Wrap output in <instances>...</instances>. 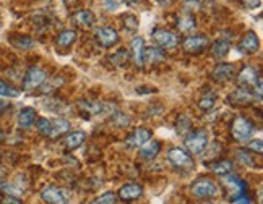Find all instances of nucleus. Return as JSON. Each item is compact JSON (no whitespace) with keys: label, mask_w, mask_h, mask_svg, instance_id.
Wrapping results in <instances>:
<instances>
[{"label":"nucleus","mask_w":263,"mask_h":204,"mask_svg":"<svg viewBox=\"0 0 263 204\" xmlns=\"http://www.w3.org/2000/svg\"><path fill=\"white\" fill-rule=\"evenodd\" d=\"M255 133V124L246 115H237L231 124V136L237 142H246Z\"/></svg>","instance_id":"f257e3e1"},{"label":"nucleus","mask_w":263,"mask_h":204,"mask_svg":"<svg viewBox=\"0 0 263 204\" xmlns=\"http://www.w3.org/2000/svg\"><path fill=\"white\" fill-rule=\"evenodd\" d=\"M237 83L242 88H247L252 91L257 89V96L261 97V75L255 67L246 65L242 68L240 73L237 75Z\"/></svg>","instance_id":"f03ea898"},{"label":"nucleus","mask_w":263,"mask_h":204,"mask_svg":"<svg viewBox=\"0 0 263 204\" xmlns=\"http://www.w3.org/2000/svg\"><path fill=\"white\" fill-rule=\"evenodd\" d=\"M190 193L194 195L195 198L198 199H213L219 195V187L216 183L208 178V177H203V178H198L192 183L190 187Z\"/></svg>","instance_id":"7ed1b4c3"},{"label":"nucleus","mask_w":263,"mask_h":204,"mask_svg":"<svg viewBox=\"0 0 263 204\" xmlns=\"http://www.w3.org/2000/svg\"><path fill=\"white\" fill-rule=\"evenodd\" d=\"M167 160L173 167L184 172H192L195 169V162L192 159L190 152L182 148H171L167 151Z\"/></svg>","instance_id":"20e7f679"},{"label":"nucleus","mask_w":263,"mask_h":204,"mask_svg":"<svg viewBox=\"0 0 263 204\" xmlns=\"http://www.w3.org/2000/svg\"><path fill=\"white\" fill-rule=\"evenodd\" d=\"M151 37H153L156 47L163 49V50L176 49L180 44V36L177 33L169 31V29H164V28H156L155 31L151 33Z\"/></svg>","instance_id":"39448f33"},{"label":"nucleus","mask_w":263,"mask_h":204,"mask_svg":"<svg viewBox=\"0 0 263 204\" xmlns=\"http://www.w3.org/2000/svg\"><path fill=\"white\" fill-rule=\"evenodd\" d=\"M185 148L190 154L198 156L201 152H205L208 148V135L205 130H197V131H190L185 136Z\"/></svg>","instance_id":"423d86ee"},{"label":"nucleus","mask_w":263,"mask_h":204,"mask_svg":"<svg viewBox=\"0 0 263 204\" xmlns=\"http://www.w3.org/2000/svg\"><path fill=\"white\" fill-rule=\"evenodd\" d=\"M46 79H47V71L44 68L37 65L29 67L23 78V89L28 91V93H31V91L41 88Z\"/></svg>","instance_id":"0eeeda50"},{"label":"nucleus","mask_w":263,"mask_h":204,"mask_svg":"<svg viewBox=\"0 0 263 204\" xmlns=\"http://www.w3.org/2000/svg\"><path fill=\"white\" fill-rule=\"evenodd\" d=\"M210 46V39L206 34H190L182 40V49L189 55H198L205 52Z\"/></svg>","instance_id":"6e6552de"},{"label":"nucleus","mask_w":263,"mask_h":204,"mask_svg":"<svg viewBox=\"0 0 263 204\" xmlns=\"http://www.w3.org/2000/svg\"><path fill=\"white\" fill-rule=\"evenodd\" d=\"M70 191L65 188H60V187H46L41 191V199L47 204H68L70 201Z\"/></svg>","instance_id":"1a4fd4ad"},{"label":"nucleus","mask_w":263,"mask_h":204,"mask_svg":"<svg viewBox=\"0 0 263 204\" xmlns=\"http://www.w3.org/2000/svg\"><path fill=\"white\" fill-rule=\"evenodd\" d=\"M95 39H96L98 44H101L106 49H110V47H114V46L119 44L120 36H119L116 28H112V26H101V28H98L96 31H95Z\"/></svg>","instance_id":"9d476101"},{"label":"nucleus","mask_w":263,"mask_h":204,"mask_svg":"<svg viewBox=\"0 0 263 204\" xmlns=\"http://www.w3.org/2000/svg\"><path fill=\"white\" fill-rule=\"evenodd\" d=\"M151 138H153V131H151L149 128H143V127H141V128L134 130L127 136L125 146L127 148H140V146H143L145 142H148Z\"/></svg>","instance_id":"9b49d317"},{"label":"nucleus","mask_w":263,"mask_h":204,"mask_svg":"<svg viewBox=\"0 0 263 204\" xmlns=\"http://www.w3.org/2000/svg\"><path fill=\"white\" fill-rule=\"evenodd\" d=\"M119 199H122L125 202H132L137 201L143 196V187L140 183H127V185H122L120 190L116 193Z\"/></svg>","instance_id":"f8f14e48"},{"label":"nucleus","mask_w":263,"mask_h":204,"mask_svg":"<svg viewBox=\"0 0 263 204\" xmlns=\"http://www.w3.org/2000/svg\"><path fill=\"white\" fill-rule=\"evenodd\" d=\"M254 100H255V91L242 86H239L236 91H232V94L228 97V102L232 106H247Z\"/></svg>","instance_id":"ddd939ff"},{"label":"nucleus","mask_w":263,"mask_h":204,"mask_svg":"<svg viewBox=\"0 0 263 204\" xmlns=\"http://www.w3.org/2000/svg\"><path fill=\"white\" fill-rule=\"evenodd\" d=\"M258 46H260V40H258V36L255 34V31H247L240 37L237 49L247 55H254L258 50Z\"/></svg>","instance_id":"4468645a"},{"label":"nucleus","mask_w":263,"mask_h":204,"mask_svg":"<svg viewBox=\"0 0 263 204\" xmlns=\"http://www.w3.org/2000/svg\"><path fill=\"white\" fill-rule=\"evenodd\" d=\"M211 79L224 83V81H231L236 78V67L232 64H219L211 71Z\"/></svg>","instance_id":"2eb2a0df"},{"label":"nucleus","mask_w":263,"mask_h":204,"mask_svg":"<svg viewBox=\"0 0 263 204\" xmlns=\"http://www.w3.org/2000/svg\"><path fill=\"white\" fill-rule=\"evenodd\" d=\"M70 130H72V125H70V121L67 118H64V117L50 118V133H49V138L50 139H57L60 136L70 133Z\"/></svg>","instance_id":"dca6fc26"},{"label":"nucleus","mask_w":263,"mask_h":204,"mask_svg":"<svg viewBox=\"0 0 263 204\" xmlns=\"http://www.w3.org/2000/svg\"><path fill=\"white\" fill-rule=\"evenodd\" d=\"M166 60V54L159 47H145L143 50V65L158 67Z\"/></svg>","instance_id":"f3484780"},{"label":"nucleus","mask_w":263,"mask_h":204,"mask_svg":"<svg viewBox=\"0 0 263 204\" xmlns=\"http://www.w3.org/2000/svg\"><path fill=\"white\" fill-rule=\"evenodd\" d=\"M143 50H145V43L140 36L134 37L130 43V58L134 60L135 67L143 68Z\"/></svg>","instance_id":"a211bd4d"},{"label":"nucleus","mask_w":263,"mask_h":204,"mask_svg":"<svg viewBox=\"0 0 263 204\" xmlns=\"http://www.w3.org/2000/svg\"><path fill=\"white\" fill-rule=\"evenodd\" d=\"M72 19H73V23L77 26H80V28H91L96 22V16H95L93 12H91V10L83 8V10H78V12H75Z\"/></svg>","instance_id":"6ab92c4d"},{"label":"nucleus","mask_w":263,"mask_h":204,"mask_svg":"<svg viewBox=\"0 0 263 204\" xmlns=\"http://www.w3.org/2000/svg\"><path fill=\"white\" fill-rule=\"evenodd\" d=\"M37 118V114H36V110L33 107H23L22 110L18 112V125L28 130V128H31L34 125V121Z\"/></svg>","instance_id":"aec40b11"},{"label":"nucleus","mask_w":263,"mask_h":204,"mask_svg":"<svg viewBox=\"0 0 263 204\" xmlns=\"http://www.w3.org/2000/svg\"><path fill=\"white\" fill-rule=\"evenodd\" d=\"M159 151H161V142L159 141H148L145 142L143 146H140V151H138V154L141 159H146V160H153L158 154H159Z\"/></svg>","instance_id":"412c9836"},{"label":"nucleus","mask_w":263,"mask_h":204,"mask_svg":"<svg viewBox=\"0 0 263 204\" xmlns=\"http://www.w3.org/2000/svg\"><path fill=\"white\" fill-rule=\"evenodd\" d=\"M86 139L85 131H72V133H67V138L64 139V146L68 151H75L83 145Z\"/></svg>","instance_id":"4be33fe9"},{"label":"nucleus","mask_w":263,"mask_h":204,"mask_svg":"<svg viewBox=\"0 0 263 204\" xmlns=\"http://www.w3.org/2000/svg\"><path fill=\"white\" fill-rule=\"evenodd\" d=\"M231 50V40L228 39H218L215 40L213 44H211V49L210 52L215 58H224Z\"/></svg>","instance_id":"5701e85b"},{"label":"nucleus","mask_w":263,"mask_h":204,"mask_svg":"<svg viewBox=\"0 0 263 204\" xmlns=\"http://www.w3.org/2000/svg\"><path fill=\"white\" fill-rule=\"evenodd\" d=\"M78 39V33L75 31V29H65V31H62L59 36H57V46L60 49H70Z\"/></svg>","instance_id":"b1692460"},{"label":"nucleus","mask_w":263,"mask_h":204,"mask_svg":"<svg viewBox=\"0 0 263 204\" xmlns=\"http://www.w3.org/2000/svg\"><path fill=\"white\" fill-rule=\"evenodd\" d=\"M80 107L85 110V118H89V115H99L106 112V104L103 102H91V100H80Z\"/></svg>","instance_id":"393cba45"},{"label":"nucleus","mask_w":263,"mask_h":204,"mask_svg":"<svg viewBox=\"0 0 263 204\" xmlns=\"http://www.w3.org/2000/svg\"><path fill=\"white\" fill-rule=\"evenodd\" d=\"M210 167L216 175H228V173L234 170V162L229 159H221V160L215 162V164H211Z\"/></svg>","instance_id":"a878e982"},{"label":"nucleus","mask_w":263,"mask_h":204,"mask_svg":"<svg viewBox=\"0 0 263 204\" xmlns=\"http://www.w3.org/2000/svg\"><path fill=\"white\" fill-rule=\"evenodd\" d=\"M177 26H179V29H180L182 33H192V31H195V28H197L195 16H192L190 13L179 16Z\"/></svg>","instance_id":"bb28decb"},{"label":"nucleus","mask_w":263,"mask_h":204,"mask_svg":"<svg viewBox=\"0 0 263 204\" xmlns=\"http://www.w3.org/2000/svg\"><path fill=\"white\" fill-rule=\"evenodd\" d=\"M12 44L16 47V49H22V50H28V49H33L34 47V39H31L29 36H25V34H16L13 36L12 39Z\"/></svg>","instance_id":"cd10ccee"},{"label":"nucleus","mask_w":263,"mask_h":204,"mask_svg":"<svg viewBox=\"0 0 263 204\" xmlns=\"http://www.w3.org/2000/svg\"><path fill=\"white\" fill-rule=\"evenodd\" d=\"M64 83H65L64 76H52V78L47 76V79L44 81L43 86L39 88V89H41L44 94H47V93H52V91H55L57 88H60Z\"/></svg>","instance_id":"c85d7f7f"},{"label":"nucleus","mask_w":263,"mask_h":204,"mask_svg":"<svg viewBox=\"0 0 263 204\" xmlns=\"http://www.w3.org/2000/svg\"><path fill=\"white\" fill-rule=\"evenodd\" d=\"M122 26H124V29L127 33H130V34H134V33H137L138 31V18L134 15V13H127V15H124L122 18Z\"/></svg>","instance_id":"c756f323"},{"label":"nucleus","mask_w":263,"mask_h":204,"mask_svg":"<svg viewBox=\"0 0 263 204\" xmlns=\"http://www.w3.org/2000/svg\"><path fill=\"white\" fill-rule=\"evenodd\" d=\"M128 58H130L128 50L127 49H120L112 57H110V62H112L114 65H117V67H125V64L128 62Z\"/></svg>","instance_id":"7c9ffc66"},{"label":"nucleus","mask_w":263,"mask_h":204,"mask_svg":"<svg viewBox=\"0 0 263 204\" xmlns=\"http://www.w3.org/2000/svg\"><path fill=\"white\" fill-rule=\"evenodd\" d=\"M190 128H192V121H190V118L189 117H179V120H177V124H176V131L179 135H182V136H187L189 133H190Z\"/></svg>","instance_id":"2f4dec72"},{"label":"nucleus","mask_w":263,"mask_h":204,"mask_svg":"<svg viewBox=\"0 0 263 204\" xmlns=\"http://www.w3.org/2000/svg\"><path fill=\"white\" fill-rule=\"evenodd\" d=\"M89 204H117V195L112 191H106L101 196H98L95 201H91Z\"/></svg>","instance_id":"473e14b6"},{"label":"nucleus","mask_w":263,"mask_h":204,"mask_svg":"<svg viewBox=\"0 0 263 204\" xmlns=\"http://www.w3.org/2000/svg\"><path fill=\"white\" fill-rule=\"evenodd\" d=\"M112 124L119 128H125L130 125V118L127 114H122V112H116V114H112Z\"/></svg>","instance_id":"72a5a7b5"},{"label":"nucleus","mask_w":263,"mask_h":204,"mask_svg":"<svg viewBox=\"0 0 263 204\" xmlns=\"http://www.w3.org/2000/svg\"><path fill=\"white\" fill-rule=\"evenodd\" d=\"M36 130L39 131L41 135L47 136L49 138V133H50V118H36Z\"/></svg>","instance_id":"f704fd0d"},{"label":"nucleus","mask_w":263,"mask_h":204,"mask_svg":"<svg viewBox=\"0 0 263 204\" xmlns=\"http://www.w3.org/2000/svg\"><path fill=\"white\" fill-rule=\"evenodd\" d=\"M236 154H237V159L244 166H247V167H255V156H252V154H249L247 151H242V149H239Z\"/></svg>","instance_id":"c9c22d12"},{"label":"nucleus","mask_w":263,"mask_h":204,"mask_svg":"<svg viewBox=\"0 0 263 204\" xmlns=\"http://www.w3.org/2000/svg\"><path fill=\"white\" fill-rule=\"evenodd\" d=\"M20 94V91L15 89L13 86L7 85L5 81L0 79V96H5V97H16Z\"/></svg>","instance_id":"e433bc0d"},{"label":"nucleus","mask_w":263,"mask_h":204,"mask_svg":"<svg viewBox=\"0 0 263 204\" xmlns=\"http://www.w3.org/2000/svg\"><path fill=\"white\" fill-rule=\"evenodd\" d=\"M215 104H216V97L213 96V94H210V96H203V99H201L200 100V109L201 110H211V109H213L215 107Z\"/></svg>","instance_id":"4c0bfd02"},{"label":"nucleus","mask_w":263,"mask_h":204,"mask_svg":"<svg viewBox=\"0 0 263 204\" xmlns=\"http://www.w3.org/2000/svg\"><path fill=\"white\" fill-rule=\"evenodd\" d=\"M101 4H103V8L106 12H116L122 5V0H101Z\"/></svg>","instance_id":"58836bf2"},{"label":"nucleus","mask_w":263,"mask_h":204,"mask_svg":"<svg viewBox=\"0 0 263 204\" xmlns=\"http://www.w3.org/2000/svg\"><path fill=\"white\" fill-rule=\"evenodd\" d=\"M247 148H249V151L250 152H257L258 156H261V152H263V145H261V139H252L249 145H247Z\"/></svg>","instance_id":"ea45409f"},{"label":"nucleus","mask_w":263,"mask_h":204,"mask_svg":"<svg viewBox=\"0 0 263 204\" xmlns=\"http://www.w3.org/2000/svg\"><path fill=\"white\" fill-rule=\"evenodd\" d=\"M0 204H23L22 199H20L18 196H13V195H5L2 198V201H0Z\"/></svg>","instance_id":"a19ab883"},{"label":"nucleus","mask_w":263,"mask_h":204,"mask_svg":"<svg viewBox=\"0 0 263 204\" xmlns=\"http://www.w3.org/2000/svg\"><path fill=\"white\" fill-rule=\"evenodd\" d=\"M240 4L249 10H255L261 5V0H240Z\"/></svg>","instance_id":"79ce46f5"},{"label":"nucleus","mask_w":263,"mask_h":204,"mask_svg":"<svg viewBox=\"0 0 263 204\" xmlns=\"http://www.w3.org/2000/svg\"><path fill=\"white\" fill-rule=\"evenodd\" d=\"M80 2V0H62V4L65 5V7H73V5H77Z\"/></svg>","instance_id":"37998d69"},{"label":"nucleus","mask_w":263,"mask_h":204,"mask_svg":"<svg viewBox=\"0 0 263 204\" xmlns=\"http://www.w3.org/2000/svg\"><path fill=\"white\" fill-rule=\"evenodd\" d=\"M10 107V104H7V102L4 100H0V114H4V112Z\"/></svg>","instance_id":"c03bdc74"},{"label":"nucleus","mask_w":263,"mask_h":204,"mask_svg":"<svg viewBox=\"0 0 263 204\" xmlns=\"http://www.w3.org/2000/svg\"><path fill=\"white\" fill-rule=\"evenodd\" d=\"M122 2H125L127 5H132V7H135V5H138V2H140V0H122Z\"/></svg>","instance_id":"a18cd8bd"},{"label":"nucleus","mask_w":263,"mask_h":204,"mask_svg":"<svg viewBox=\"0 0 263 204\" xmlns=\"http://www.w3.org/2000/svg\"><path fill=\"white\" fill-rule=\"evenodd\" d=\"M153 2H156V4H159V5H167V4L173 2V0H153Z\"/></svg>","instance_id":"49530a36"},{"label":"nucleus","mask_w":263,"mask_h":204,"mask_svg":"<svg viewBox=\"0 0 263 204\" xmlns=\"http://www.w3.org/2000/svg\"><path fill=\"white\" fill-rule=\"evenodd\" d=\"M4 138H5V135H4V131H2V128H0V141H4Z\"/></svg>","instance_id":"de8ad7c7"},{"label":"nucleus","mask_w":263,"mask_h":204,"mask_svg":"<svg viewBox=\"0 0 263 204\" xmlns=\"http://www.w3.org/2000/svg\"><path fill=\"white\" fill-rule=\"evenodd\" d=\"M4 173H5V170H4V167H2V166H0V177H2Z\"/></svg>","instance_id":"09e8293b"}]
</instances>
